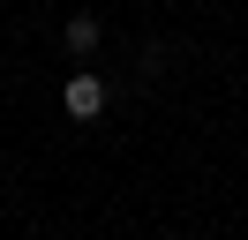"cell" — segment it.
I'll return each instance as SVG.
<instances>
[{
    "instance_id": "cell-1",
    "label": "cell",
    "mask_w": 248,
    "mask_h": 240,
    "mask_svg": "<svg viewBox=\"0 0 248 240\" xmlns=\"http://www.w3.org/2000/svg\"><path fill=\"white\" fill-rule=\"evenodd\" d=\"M61 113H68V120H98V113H106V83H98L91 68H76L68 90H61Z\"/></svg>"
},
{
    "instance_id": "cell-2",
    "label": "cell",
    "mask_w": 248,
    "mask_h": 240,
    "mask_svg": "<svg viewBox=\"0 0 248 240\" xmlns=\"http://www.w3.org/2000/svg\"><path fill=\"white\" fill-rule=\"evenodd\" d=\"M98 38H106V30H98V15H68V30H61V45H68L76 60H91V53H98Z\"/></svg>"
}]
</instances>
